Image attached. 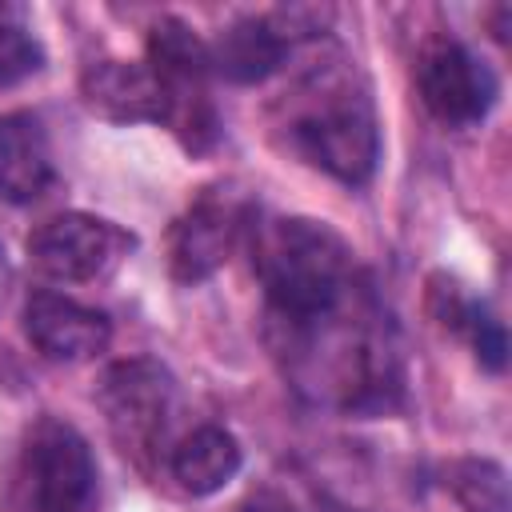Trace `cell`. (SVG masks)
<instances>
[{
	"instance_id": "3957f363",
	"label": "cell",
	"mask_w": 512,
	"mask_h": 512,
	"mask_svg": "<svg viewBox=\"0 0 512 512\" xmlns=\"http://www.w3.org/2000/svg\"><path fill=\"white\" fill-rule=\"evenodd\" d=\"M292 132L300 152L344 184H364L376 172L380 132L364 96L332 92L324 104L304 112Z\"/></svg>"
},
{
	"instance_id": "5bb4252c",
	"label": "cell",
	"mask_w": 512,
	"mask_h": 512,
	"mask_svg": "<svg viewBox=\"0 0 512 512\" xmlns=\"http://www.w3.org/2000/svg\"><path fill=\"white\" fill-rule=\"evenodd\" d=\"M44 68V48L16 24H0V88L20 84Z\"/></svg>"
},
{
	"instance_id": "4fadbf2b",
	"label": "cell",
	"mask_w": 512,
	"mask_h": 512,
	"mask_svg": "<svg viewBox=\"0 0 512 512\" xmlns=\"http://www.w3.org/2000/svg\"><path fill=\"white\" fill-rule=\"evenodd\" d=\"M444 484L464 512H512L508 472L496 460H484V456L452 460L444 472Z\"/></svg>"
},
{
	"instance_id": "9c48e42d",
	"label": "cell",
	"mask_w": 512,
	"mask_h": 512,
	"mask_svg": "<svg viewBox=\"0 0 512 512\" xmlns=\"http://www.w3.org/2000/svg\"><path fill=\"white\" fill-rule=\"evenodd\" d=\"M240 212L228 196H200L172 228V272L176 280H204L212 276L232 244H236Z\"/></svg>"
},
{
	"instance_id": "277c9868",
	"label": "cell",
	"mask_w": 512,
	"mask_h": 512,
	"mask_svg": "<svg viewBox=\"0 0 512 512\" xmlns=\"http://www.w3.org/2000/svg\"><path fill=\"white\" fill-rule=\"evenodd\" d=\"M128 248H132V236L92 212H60L28 236L32 264L44 276L68 280V284L108 276L128 256Z\"/></svg>"
},
{
	"instance_id": "e0dca14e",
	"label": "cell",
	"mask_w": 512,
	"mask_h": 512,
	"mask_svg": "<svg viewBox=\"0 0 512 512\" xmlns=\"http://www.w3.org/2000/svg\"><path fill=\"white\" fill-rule=\"evenodd\" d=\"M4 292H8V268H4V252H0V304H4Z\"/></svg>"
},
{
	"instance_id": "2e32d148",
	"label": "cell",
	"mask_w": 512,
	"mask_h": 512,
	"mask_svg": "<svg viewBox=\"0 0 512 512\" xmlns=\"http://www.w3.org/2000/svg\"><path fill=\"white\" fill-rule=\"evenodd\" d=\"M232 512H296V504L288 496H280V492H256V496L240 500Z\"/></svg>"
},
{
	"instance_id": "30bf717a",
	"label": "cell",
	"mask_w": 512,
	"mask_h": 512,
	"mask_svg": "<svg viewBox=\"0 0 512 512\" xmlns=\"http://www.w3.org/2000/svg\"><path fill=\"white\" fill-rule=\"evenodd\" d=\"M52 184V148L44 124L28 112L0 116V200L32 204Z\"/></svg>"
},
{
	"instance_id": "8fae6325",
	"label": "cell",
	"mask_w": 512,
	"mask_h": 512,
	"mask_svg": "<svg viewBox=\"0 0 512 512\" xmlns=\"http://www.w3.org/2000/svg\"><path fill=\"white\" fill-rule=\"evenodd\" d=\"M292 40L280 32L276 20H236L228 32H220L216 44H208V56H212V72H220L224 80L232 84H260L268 80L284 56H288Z\"/></svg>"
},
{
	"instance_id": "52a82bcc",
	"label": "cell",
	"mask_w": 512,
	"mask_h": 512,
	"mask_svg": "<svg viewBox=\"0 0 512 512\" xmlns=\"http://www.w3.org/2000/svg\"><path fill=\"white\" fill-rule=\"evenodd\" d=\"M84 104L112 124H160L172 120V96L160 76L140 60H96L80 76Z\"/></svg>"
},
{
	"instance_id": "ba28073f",
	"label": "cell",
	"mask_w": 512,
	"mask_h": 512,
	"mask_svg": "<svg viewBox=\"0 0 512 512\" xmlns=\"http://www.w3.org/2000/svg\"><path fill=\"white\" fill-rule=\"evenodd\" d=\"M24 332L48 360H92L108 348L112 324L100 308H88L60 292H32L24 304Z\"/></svg>"
},
{
	"instance_id": "8992f818",
	"label": "cell",
	"mask_w": 512,
	"mask_h": 512,
	"mask_svg": "<svg viewBox=\"0 0 512 512\" xmlns=\"http://www.w3.org/2000/svg\"><path fill=\"white\" fill-rule=\"evenodd\" d=\"M416 84H420L424 108L444 124L484 120L488 108L496 104V92H500L496 72L476 52H468L464 44H452V40L432 44L420 56Z\"/></svg>"
},
{
	"instance_id": "7c38bea8",
	"label": "cell",
	"mask_w": 512,
	"mask_h": 512,
	"mask_svg": "<svg viewBox=\"0 0 512 512\" xmlns=\"http://www.w3.org/2000/svg\"><path fill=\"white\" fill-rule=\"evenodd\" d=\"M240 444L232 432L216 428V424H204V428H192L168 456V468H172V480L192 492V496H212L220 492L236 472H240Z\"/></svg>"
},
{
	"instance_id": "9a60e30c",
	"label": "cell",
	"mask_w": 512,
	"mask_h": 512,
	"mask_svg": "<svg viewBox=\"0 0 512 512\" xmlns=\"http://www.w3.org/2000/svg\"><path fill=\"white\" fill-rule=\"evenodd\" d=\"M468 324H472V344H476V356H480V364L484 368H504V352H508V344H504V328L488 316V312H480V308H468Z\"/></svg>"
},
{
	"instance_id": "5b68a950",
	"label": "cell",
	"mask_w": 512,
	"mask_h": 512,
	"mask_svg": "<svg viewBox=\"0 0 512 512\" xmlns=\"http://www.w3.org/2000/svg\"><path fill=\"white\" fill-rule=\"evenodd\" d=\"M100 408L116 440L132 452H144L168 432V420L176 408V384L168 368L148 356L120 360L100 380Z\"/></svg>"
},
{
	"instance_id": "6da1fadb",
	"label": "cell",
	"mask_w": 512,
	"mask_h": 512,
	"mask_svg": "<svg viewBox=\"0 0 512 512\" xmlns=\"http://www.w3.org/2000/svg\"><path fill=\"white\" fill-rule=\"evenodd\" d=\"M256 272L284 328L316 324L352 296V248L324 220H272L256 240Z\"/></svg>"
},
{
	"instance_id": "7a4b0ae2",
	"label": "cell",
	"mask_w": 512,
	"mask_h": 512,
	"mask_svg": "<svg viewBox=\"0 0 512 512\" xmlns=\"http://www.w3.org/2000/svg\"><path fill=\"white\" fill-rule=\"evenodd\" d=\"M8 512H96V464L88 440L64 420H36L20 444Z\"/></svg>"
}]
</instances>
